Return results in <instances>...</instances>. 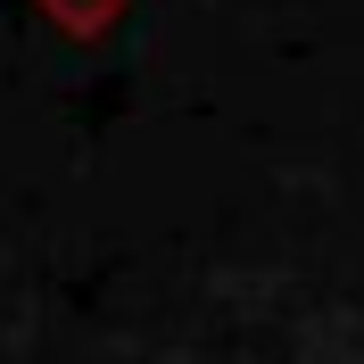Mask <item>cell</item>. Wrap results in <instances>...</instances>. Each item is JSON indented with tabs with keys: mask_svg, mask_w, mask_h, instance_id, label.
<instances>
[{
	"mask_svg": "<svg viewBox=\"0 0 364 364\" xmlns=\"http://www.w3.org/2000/svg\"><path fill=\"white\" fill-rule=\"evenodd\" d=\"M33 9H42L67 42H100V33H116V25H124V9H133V0H33Z\"/></svg>",
	"mask_w": 364,
	"mask_h": 364,
	"instance_id": "1",
	"label": "cell"
}]
</instances>
